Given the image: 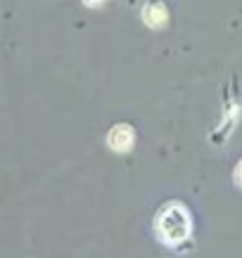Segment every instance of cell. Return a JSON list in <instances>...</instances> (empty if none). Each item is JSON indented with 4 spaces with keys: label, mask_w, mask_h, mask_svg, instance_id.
I'll return each mask as SVG.
<instances>
[{
    "label": "cell",
    "mask_w": 242,
    "mask_h": 258,
    "mask_svg": "<svg viewBox=\"0 0 242 258\" xmlns=\"http://www.w3.org/2000/svg\"><path fill=\"white\" fill-rule=\"evenodd\" d=\"M155 230H157V237L164 244L176 246V244L185 242L187 237H190V232H192L190 213H187V209L178 202L166 204V206H162V211L157 213Z\"/></svg>",
    "instance_id": "obj_1"
},
{
    "label": "cell",
    "mask_w": 242,
    "mask_h": 258,
    "mask_svg": "<svg viewBox=\"0 0 242 258\" xmlns=\"http://www.w3.org/2000/svg\"><path fill=\"white\" fill-rule=\"evenodd\" d=\"M140 17L150 29H162L169 22V8H166L164 0H145L140 10Z\"/></svg>",
    "instance_id": "obj_2"
},
{
    "label": "cell",
    "mask_w": 242,
    "mask_h": 258,
    "mask_svg": "<svg viewBox=\"0 0 242 258\" xmlns=\"http://www.w3.org/2000/svg\"><path fill=\"white\" fill-rule=\"evenodd\" d=\"M107 145L114 152H131L133 145H135V131L126 123L114 125L110 133H107Z\"/></svg>",
    "instance_id": "obj_3"
},
{
    "label": "cell",
    "mask_w": 242,
    "mask_h": 258,
    "mask_svg": "<svg viewBox=\"0 0 242 258\" xmlns=\"http://www.w3.org/2000/svg\"><path fill=\"white\" fill-rule=\"evenodd\" d=\"M86 8H90V10H95V8H102V5H107L110 0H81Z\"/></svg>",
    "instance_id": "obj_4"
},
{
    "label": "cell",
    "mask_w": 242,
    "mask_h": 258,
    "mask_svg": "<svg viewBox=\"0 0 242 258\" xmlns=\"http://www.w3.org/2000/svg\"><path fill=\"white\" fill-rule=\"evenodd\" d=\"M235 180H237V185L242 187V161L237 164V168H235Z\"/></svg>",
    "instance_id": "obj_5"
}]
</instances>
